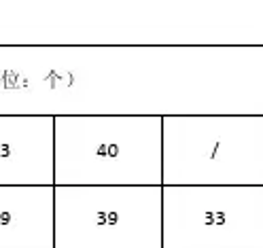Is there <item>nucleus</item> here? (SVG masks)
I'll return each instance as SVG.
<instances>
[{"label": "nucleus", "instance_id": "nucleus-1", "mask_svg": "<svg viewBox=\"0 0 263 248\" xmlns=\"http://www.w3.org/2000/svg\"><path fill=\"white\" fill-rule=\"evenodd\" d=\"M53 248H161V185H53Z\"/></svg>", "mask_w": 263, "mask_h": 248}, {"label": "nucleus", "instance_id": "nucleus-2", "mask_svg": "<svg viewBox=\"0 0 263 248\" xmlns=\"http://www.w3.org/2000/svg\"><path fill=\"white\" fill-rule=\"evenodd\" d=\"M161 248H263V185H161Z\"/></svg>", "mask_w": 263, "mask_h": 248}, {"label": "nucleus", "instance_id": "nucleus-3", "mask_svg": "<svg viewBox=\"0 0 263 248\" xmlns=\"http://www.w3.org/2000/svg\"><path fill=\"white\" fill-rule=\"evenodd\" d=\"M0 248H53V185H0Z\"/></svg>", "mask_w": 263, "mask_h": 248}]
</instances>
